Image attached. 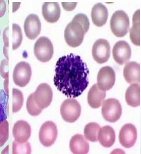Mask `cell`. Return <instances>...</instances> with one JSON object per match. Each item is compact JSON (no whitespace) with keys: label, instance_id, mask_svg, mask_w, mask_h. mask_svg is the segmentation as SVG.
<instances>
[{"label":"cell","instance_id":"cell-1","mask_svg":"<svg viewBox=\"0 0 141 154\" xmlns=\"http://www.w3.org/2000/svg\"><path fill=\"white\" fill-rule=\"evenodd\" d=\"M55 72L54 84L67 97L80 96L89 84V70L80 56L70 54L59 58Z\"/></svg>","mask_w":141,"mask_h":154},{"label":"cell","instance_id":"cell-2","mask_svg":"<svg viewBox=\"0 0 141 154\" xmlns=\"http://www.w3.org/2000/svg\"><path fill=\"white\" fill-rule=\"evenodd\" d=\"M89 26V19L86 15L80 14L75 15L65 29L64 38L67 44L73 48L79 46Z\"/></svg>","mask_w":141,"mask_h":154},{"label":"cell","instance_id":"cell-3","mask_svg":"<svg viewBox=\"0 0 141 154\" xmlns=\"http://www.w3.org/2000/svg\"><path fill=\"white\" fill-rule=\"evenodd\" d=\"M110 24L111 30L113 34L117 37H123L129 31V16L124 11H117L111 16Z\"/></svg>","mask_w":141,"mask_h":154},{"label":"cell","instance_id":"cell-4","mask_svg":"<svg viewBox=\"0 0 141 154\" xmlns=\"http://www.w3.org/2000/svg\"><path fill=\"white\" fill-rule=\"evenodd\" d=\"M122 106L116 99L110 98L103 103L102 114L104 119L108 122H117L122 115Z\"/></svg>","mask_w":141,"mask_h":154},{"label":"cell","instance_id":"cell-5","mask_svg":"<svg viewBox=\"0 0 141 154\" xmlns=\"http://www.w3.org/2000/svg\"><path fill=\"white\" fill-rule=\"evenodd\" d=\"M34 53L39 61L46 63L50 61L54 54L53 45L50 39L45 37L39 38L35 44Z\"/></svg>","mask_w":141,"mask_h":154},{"label":"cell","instance_id":"cell-6","mask_svg":"<svg viewBox=\"0 0 141 154\" xmlns=\"http://www.w3.org/2000/svg\"><path fill=\"white\" fill-rule=\"evenodd\" d=\"M81 108L78 101L73 99H67L62 103L61 113L63 119L66 122L73 123L80 117Z\"/></svg>","mask_w":141,"mask_h":154},{"label":"cell","instance_id":"cell-7","mask_svg":"<svg viewBox=\"0 0 141 154\" xmlns=\"http://www.w3.org/2000/svg\"><path fill=\"white\" fill-rule=\"evenodd\" d=\"M32 94L35 103L42 109L48 107L52 103L53 93L50 86L46 83L39 85Z\"/></svg>","mask_w":141,"mask_h":154},{"label":"cell","instance_id":"cell-8","mask_svg":"<svg viewBox=\"0 0 141 154\" xmlns=\"http://www.w3.org/2000/svg\"><path fill=\"white\" fill-rule=\"evenodd\" d=\"M32 71L30 64L25 61L20 62L16 65L13 74L14 83L20 87H24L30 82Z\"/></svg>","mask_w":141,"mask_h":154},{"label":"cell","instance_id":"cell-9","mask_svg":"<svg viewBox=\"0 0 141 154\" xmlns=\"http://www.w3.org/2000/svg\"><path fill=\"white\" fill-rule=\"evenodd\" d=\"M58 131L56 125L51 121L42 125L39 133V139L42 145L49 147L54 143L57 138Z\"/></svg>","mask_w":141,"mask_h":154},{"label":"cell","instance_id":"cell-10","mask_svg":"<svg viewBox=\"0 0 141 154\" xmlns=\"http://www.w3.org/2000/svg\"><path fill=\"white\" fill-rule=\"evenodd\" d=\"M92 55L95 61L98 63H106L111 55L110 44L104 39H98L95 42L92 48Z\"/></svg>","mask_w":141,"mask_h":154},{"label":"cell","instance_id":"cell-11","mask_svg":"<svg viewBox=\"0 0 141 154\" xmlns=\"http://www.w3.org/2000/svg\"><path fill=\"white\" fill-rule=\"evenodd\" d=\"M116 80V74L113 69L109 66L100 69L97 77V85L101 90L108 91L113 88Z\"/></svg>","mask_w":141,"mask_h":154},{"label":"cell","instance_id":"cell-12","mask_svg":"<svg viewBox=\"0 0 141 154\" xmlns=\"http://www.w3.org/2000/svg\"><path fill=\"white\" fill-rule=\"evenodd\" d=\"M121 145L126 148H130L135 144L137 138L136 127L132 124H127L121 128L119 135Z\"/></svg>","mask_w":141,"mask_h":154},{"label":"cell","instance_id":"cell-13","mask_svg":"<svg viewBox=\"0 0 141 154\" xmlns=\"http://www.w3.org/2000/svg\"><path fill=\"white\" fill-rule=\"evenodd\" d=\"M112 53L114 60L118 64L122 65L130 60L132 51L127 42L121 41L118 42L114 46Z\"/></svg>","mask_w":141,"mask_h":154},{"label":"cell","instance_id":"cell-14","mask_svg":"<svg viewBox=\"0 0 141 154\" xmlns=\"http://www.w3.org/2000/svg\"><path fill=\"white\" fill-rule=\"evenodd\" d=\"M24 27L26 37L30 40H34L41 31V23L38 16L35 14L29 15L25 20Z\"/></svg>","mask_w":141,"mask_h":154},{"label":"cell","instance_id":"cell-15","mask_svg":"<svg viewBox=\"0 0 141 154\" xmlns=\"http://www.w3.org/2000/svg\"><path fill=\"white\" fill-rule=\"evenodd\" d=\"M31 133V127L29 123L24 120L17 121L13 128V135L16 142L24 143L27 142Z\"/></svg>","mask_w":141,"mask_h":154},{"label":"cell","instance_id":"cell-16","mask_svg":"<svg viewBox=\"0 0 141 154\" xmlns=\"http://www.w3.org/2000/svg\"><path fill=\"white\" fill-rule=\"evenodd\" d=\"M61 10L58 2H46L42 6V14L48 22H56L60 18Z\"/></svg>","mask_w":141,"mask_h":154},{"label":"cell","instance_id":"cell-17","mask_svg":"<svg viewBox=\"0 0 141 154\" xmlns=\"http://www.w3.org/2000/svg\"><path fill=\"white\" fill-rule=\"evenodd\" d=\"M108 16V11L105 6L101 3L95 5L92 9L91 17L94 24L98 27L106 24Z\"/></svg>","mask_w":141,"mask_h":154},{"label":"cell","instance_id":"cell-18","mask_svg":"<svg viewBox=\"0 0 141 154\" xmlns=\"http://www.w3.org/2000/svg\"><path fill=\"white\" fill-rule=\"evenodd\" d=\"M106 92L98 87L97 84H94L88 92L87 100L90 106L97 109L101 106L106 97Z\"/></svg>","mask_w":141,"mask_h":154},{"label":"cell","instance_id":"cell-19","mask_svg":"<svg viewBox=\"0 0 141 154\" xmlns=\"http://www.w3.org/2000/svg\"><path fill=\"white\" fill-rule=\"evenodd\" d=\"M124 76L129 84L140 82V65L136 62H129L124 66Z\"/></svg>","mask_w":141,"mask_h":154},{"label":"cell","instance_id":"cell-20","mask_svg":"<svg viewBox=\"0 0 141 154\" xmlns=\"http://www.w3.org/2000/svg\"><path fill=\"white\" fill-rule=\"evenodd\" d=\"M70 147L71 152L74 154H86L89 149V143L83 135L79 134L72 137Z\"/></svg>","mask_w":141,"mask_h":154},{"label":"cell","instance_id":"cell-21","mask_svg":"<svg viewBox=\"0 0 141 154\" xmlns=\"http://www.w3.org/2000/svg\"><path fill=\"white\" fill-rule=\"evenodd\" d=\"M116 139L115 132L113 128L105 126L100 128L98 134V140L101 145L107 148L112 146Z\"/></svg>","mask_w":141,"mask_h":154},{"label":"cell","instance_id":"cell-22","mask_svg":"<svg viewBox=\"0 0 141 154\" xmlns=\"http://www.w3.org/2000/svg\"><path fill=\"white\" fill-rule=\"evenodd\" d=\"M125 98L129 106L134 107L140 106V85L136 83L131 85L126 91Z\"/></svg>","mask_w":141,"mask_h":154},{"label":"cell","instance_id":"cell-23","mask_svg":"<svg viewBox=\"0 0 141 154\" xmlns=\"http://www.w3.org/2000/svg\"><path fill=\"white\" fill-rule=\"evenodd\" d=\"M133 26L130 29V38L132 43L140 45V10L136 11L133 16Z\"/></svg>","mask_w":141,"mask_h":154},{"label":"cell","instance_id":"cell-24","mask_svg":"<svg viewBox=\"0 0 141 154\" xmlns=\"http://www.w3.org/2000/svg\"><path fill=\"white\" fill-rule=\"evenodd\" d=\"M100 128V126L96 123L88 124L84 129V135L86 138L92 142H97L98 134Z\"/></svg>","mask_w":141,"mask_h":154},{"label":"cell","instance_id":"cell-25","mask_svg":"<svg viewBox=\"0 0 141 154\" xmlns=\"http://www.w3.org/2000/svg\"><path fill=\"white\" fill-rule=\"evenodd\" d=\"M8 94L0 89V124L7 118Z\"/></svg>","mask_w":141,"mask_h":154},{"label":"cell","instance_id":"cell-26","mask_svg":"<svg viewBox=\"0 0 141 154\" xmlns=\"http://www.w3.org/2000/svg\"><path fill=\"white\" fill-rule=\"evenodd\" d=\"M13 113H16L21 109L24 102V97L22 92L16 88H13Z\"/></svg>","mask_w":141,"mask_h":154},{"label":"cell","instance_id":"cell-27","mask_svg":"<svg viewBox=\"0 0 141 154\" xmlns=\"http://www.w3.org/2000/svg\"><path fill=\"white\" fill-rule=\"evenodd\" d=\"M23 36L21 29L16 24H13V50L17 49L21 45Z\"/></svg>","mask_w":141,"mask_h":154},{"label":"cell","instance_id":"cell-28","mask_svg":"<svg viewBox=\"0 0 141 154\" xmlns=\"http://www.w3.org/2000/svg\"><path fill=\"white\" fill-rule=\"evenodd\" d=\"M31 152V147L29 142L20 143L15 141L13 142V154H30Z\"/></svg>","mask_w":141,"mask_h":154},{"label":"cell","instance_id":"cell-29","mask_svg":"<svg viewBox=\"0 0 141 154\" xmlns=\"http://www.w3.org/2000/svg\"><path fill=\"white\" fill-rule=\"evenodd\" d=\"M26 108L29 113L33 116L39 115L43 110L39 108L35 103L32 94H30L28 98Z\"/></svg>","mask_w":141,"mask_h":154},{"label":"cell","instance_id":"cell-30","mask_svg":"<svg viewBox=\"0 0 141 154\" xmlns=\"http://www.w3.org/2000/svg\"><path fill=\"white\" fill-rule=\"evenodd\" d=\"M9 137V124L5 120L0 124V147H2L7 141Z\"/></svg>","mask_w":141,"mask_h":154},{"label":"cell","instance_id":"cell-31","mask_svg":"<svg viewBox=\"0 0 141 154\" xmlns=\"http://www.w3.org/2000/svg\"><path fill=\"white\" fill-rule=\"evenodd\" d=\"M8 60L5 59L2 60L0 65V75L4 79L8 76Z\"/></svg>","mask_w":141,"mask_h":154},{"label":"cell","instance_id":"cell-32","mask_svg":"<svg viewBox=\"0 0 141 154\" xmlns=\"http://www.w3.org/2000/svg\"><path fill=\"white\" fill-rule=\"evenodd\" d=\"M8 27H6L4 31L3 34V39L4 40V47H8Z\"/></svg>","mask_w":141,"mask_h":154},{"label":"cell","instance_id":"cell-33","mask_svg":"<svg viewBox=\"0 0 141 154\" xmlns=\"http://www.w3.org/2000/svg\"><path fill=\"white\" fill-rule=\"evenodd\" d=\"M6 9V5L4 1H0V18L5 15Z\"/></svg>","mask_w":141,"mask_h":154},{"label":"cell","instance_id":"cell-34","mask_svg":"<svg viewBox=\"0 0 141 154\" xmlns=\"http://www.w3.org/2000/svg\"><path fill=\"white\" fill-rule=\"evenodd\" d=\"M4 82V88L5 93L8 94V76L5 79Z\"/></svg>","mask_w":141,"mask_h":154},{"label":"cell","instance_id":"cell-35","mask_svg":"<svg viewBox=\"0 0 141 154\" xmlns=\"http://www.w3.org/2000/svg\"><path fill=\"white\" fill-rule=\"evenodd\" d=\"M0 36H1V29H0Z\"/></svg>","mask_w":141,"mask_h":154}]
</instances>
